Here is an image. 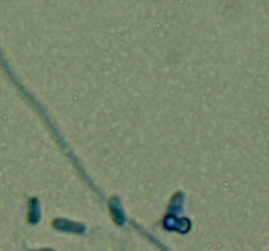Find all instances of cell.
<instances>
[{
  "instance_id": "cell-1",
  "label": "cell",
  "mask_w": 269,
  "mask_h": 251,
  "mask_svg": "<svg viewBox=\"0 0 269 251\" xmlns=\"http://www.w3.org/2000/svg\"><path fill=\"white\" fill-rule=\"evenodd\" d=\"M54 226H55V228L62 229V230H67V232H71V230L75 232V230H74V226H80V225L74 224V222H70V221L59 220V219H57V220L54 221Z\"/></svg>"
}]
</instances>
